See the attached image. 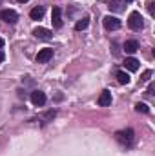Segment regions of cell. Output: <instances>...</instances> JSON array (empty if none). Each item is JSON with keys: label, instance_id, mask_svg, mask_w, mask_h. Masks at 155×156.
<instances>
[{"label": "cell", "instance_id": "6da1fadb", "mask_svg": "<svg viewBox=\"0 0 155 156\" xmlns=\"http://www.w3.org/2000/svg\"><path fill=\"white\" fill-rule=\"evenodd\" d=\"M115 140L120 144V145L130 147V145L133 144V140H135V133H133L131 129H122V131H117V133H115Z\"/></svg>", "mask_w": 155, "mask_h": 156}, {"label": "cell", "instance_id": "7a4b0ae2", "mask_svg": "<svg viewBox=\"0 0 155 156\" xmlns=\"http://www.w3.org/2000/svg\"><path fill=\"white\" fill-rule=\"evenodd\" d=\"M128 26H130L133 31H141V29L144 27V20H142V16H141V13H139V11H133V13H130Z\"/></svg>", "mask_w": 155, "mask_h": 156}, {"label": "cell", "instance_id": "3957f363", "mask_svg": "<svg viewBox=\"0 0 155 156\" xmlns=\"http://www.w3.org/2000/svg\"><path fill=\"white\" fill-rule=\"evenodd\" d=\"M102 24H104V27H106L108 31H115V29L120 27V20H119L117 16H112V15L104 16V18H102Z\"/></svg>", "mask_w": 155, "mask_h": 156}, {"label": "cell", "instance_id": "277c9868", "mask_svg": "<svg viewBox=\"0 0 155 156\" xmlns=\"http://www.w3.org/2000/svg\"><path fill=\"white\" fill-rule=\"evenodd\" d=\"M0 18H2L4 22H7V24H17L18 15H17V11H13V9H2V11H0Z\"/></svg>", "mask_w": 155, "mask_h": 156}, {"label": "cell", "instance_id": "5b68a950", "mask_svg": "<svg viewBox=\"0 0 155 156\" xmlns=\"http://www.w3.org/2000/svg\"><path fill=\"white\" fill-rule=\"evenodd\" d=\"M51 58H53V49H49V47L40 49L39 55H37V62H39V64H46V62H49Z\"/></svg>", "mask_w": 155, "mask_h": 156}, {"label": "cell", "instance_id": "8992f818", "mask_svg": "<svg viewBox=\"0 0 155 156\" xmlns=\"http://www.w3.org/2000/svg\"><path fill=\"white\" fill-rule=\"evenodd\" d=\"M46 100H47V98H46V94H44L42 91H33V93H31V104H33V105L42 107V105L46 104Z\"/></svg>", "mask_w": 155, "mask_h": 156}, {"label": "cell", "instance_id": "52a82bcc", "mask_svg": "<svg viewBox=\"0 0 155 156\" xmlns=\"http://www.w3.org/2000/svg\"><path fill=\"white\" fill-rule=\"evenodd\" d=\"M60 7H53V11H51V22H53V27H57V29H60L62 27V16H60Z\"/></svg>", "mask_w": 155, "mask_h": 156}, {"label": "cell", "instance_id": "ba28073f", "mask_svg": "<svg viewBox=\"0 0 155 156\" xmlns=\"http://www.w3.org/2000/svg\"><path fill=\"white\" fill-rule=\"evenodd\" d=\"M97 104H99L100 107H108V105H112V93H110V91H102L100 96H99V100H97Z\"/></svg>", "mask_w": 155, "mask_h": 156}, {"label": "cell", "instance_id": "9c48e42d", "mask_svg": "<svg viewBox=\"0 0 155 156\" xmlns=\"http://www.w3.org/2000/svg\"><path fill=\"white\" fill-rule=\"evenodd\" d=\"M33 35L40 40H51V31L46 29V27H35L33 29Z\"/></svg>", "mask_w": 155, "mask_h": 156}, {"label": "cell", "instance_id": "30bf717a", "mask_svg": "<svg viewBox=\"0 0 155 156\" xmlns=\"http://www.w3.org/2000/svg\"><path fill=\"white\" fill-rule=\"evenodd\" d=\"M124 51L130 53V55H133L135 51H139V42L137 40H126L124 42Z\"/></svg>", "mask_w": 155, "mask_h": 156}, {"label": "cell", "instance_id": "8fae6325", "mask_svg": "<svg viewBox=\"0 0 155 156\" xmlns=\"http://www.w3.org/2000/svg\"><path fill=\"white\" fill-rule=\"evenodd\" d=\"M124 66H126V69H128V71H137V69H139V60L130 56V58H126Z\"/></svg>", "mask_w": 155, "mask_h": 156}, {"label": "cell", "instance_id": "7c38bea8", "mask_svg": "<svg viewBox=\"0 0 155 156\" xmlns=\"http://www.w3.org/2000/svg\"><path fill=\"white\" fill-rule=\"evenodd\" d=\"M29 16H31L33 20H40V18L44 16V7H42V5H37V7H33V9L29 11Z\"/></svg>", "mask_w": 155, "mask_h": 156}, {"label": "cell", "instance_id": "4fadbf2b", "mask_svg": "<svg viewBox=\"0 0 155 156\" xmlns=\"http://www.w3.org/2000/svg\"><path fill=\"white\" fill-rule=\"evenodd\" d=\"M110 9L115 11V13L124 11V2H122V0H112V2H110Z\"/></svg>", "mask_w": 155, "mask_h": 156}, {"label": "cell", "instance_id": "5bb4252c", "mask_svg": "<svg viewBox=\"0 0 155 156\" xmlns=\"http://www.w3.org/2000/svg\"><path fill=\"white\" fill-rule=\"evenodd\" d=\"M117 80L119 83H130V75L124 71H117Z\"/></svg>", "mask_w": 155, "mask_h": 156}, {"label": "cell", "instance_id": "9a60e30c", "mask_svg": "<svg viewBox=\"0 0 155 156\" xmlns=\"http://www.w3.org/2000/svg\"><path fill=\"white\" fill-rule=\"evenodd\" d=\"M88 24H89V20H88V18H82V20H78L77 24H75V29H77V31H82V29L88 27Z\"/></svg>", "mask_w": 155, "mask_h": 156}, {"label": "cell", "instance_id": "2e32d148", "mask_svg": "<svg viewBox=\"0 0 155 156\" xmlns=\"http://www.w3.org/2000/svg\"><path fill=\"white\" fill-rule=\"evenodd\" d=\"M135 111H137V113H150V107H148L146 104H137V105H135Z\"/></svg>", "mask_w": 155, "mask_h": 156}, {"label": "cell", "instance_id": "e0dca14e", "mask_svg": "<svg viewBox=\"0 0 155 156\" xmlns=\"http://www.w3.org/2000/svg\"><path fill=\"white\" fill-rule=\"evenodd\" d=\"M150 76H152V71L148 69V71H144V75H142V78H141V80H142V82H146V80H148Z\"/></svg>", "mask_w": 155, "mask_h": 156}, {"label": "cell", "instance_id": "ac0fdd59", "mask_svg": "<svg viewBox=\"0 0 155 156\" xmlns=\"http://www.w3.org/2000/svg\"><path fill=\"white\" fill-rule=\"evenodd\" d=\"M148 7H150V13H152V15H155V11H153V2H150V4H148Z\"/></svg>", "mask_w": 155, "mask_h": 156}, {"label": "cell", "instance_id": "d6986e66", "mask_svg": "<svg viewBox=\"0 0 155 156\" xmlns=\"http://www.w3.org/2000/svg\"><path fill=\"white\" fill-rule=\"evenodd\" d=\"M4 58H6V55H4V51H2V49H0V64H2V62H4Z\"/></svg>", "mask_w": 155, "mask_h": 156}, {"label": "cell", "instance_id": "ffe728a7", "mask_svg": "<svg viewBox=\"0 0 155 156\" xmlns=\"http://www.w3.org/2000/svg\"><path fill=\"white\" fill-rule=\"evenodd\" d=\"M2 45H4V38H0V47H2Z\"/></svg>", "mask_w": 155, "mask_h": 156}, {"label": "cell", "instance_id": "44dd1931", "mask_svg": "<svg viewBox=\"0 0 155 156\" xmlns=\"http://www.w3.org/2000/svg\"><path fill=\"white\" fill-rule=\"evenodd\" d=\"M18 2H20V4H26V2H28V0H18Z\"/></svg>", "mask_w": 155, "mask_h": 156}, {"label": "cell", "instance_id": "7402d4cb", "mask_svg": "<svg viewBox=\"0 0 155 156\" xmlns=\"http://www.w3.org/2000/svg\"><path fill=\"white\" fill-rule=\"evenodd\" d=\"M124 2H133V0H124Z\"/></svg>", "mask_w": 155, "mask_h": 156}]
</instances>
